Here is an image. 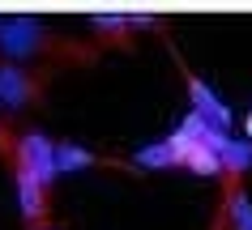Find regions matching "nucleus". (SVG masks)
Wrapping results in <instances>:
<instances>
[{"label": "nucleus", "instance_id": "12", "mask_svg": "<svg viewBox=\"0 0 252 230\" xmlns=\"http://www.w3.org/2000/svg\"><path fill=\"white\" fill-rule=\"evenodd\" d=\"M13 145H17V132L9 128V120L0 115V162H4V166L13 162Z\"/></svg>", "mask_w": 252, "mask_h": 230}, {"label": "nucleus", "instance_id": "13", "mask_svg": "<svg viewBox=\"0 0 252 230\" xmlns=\"http://www.w3.org/2000/svg\"><path fill=\"white\" fill-rule=\"evenodd\" d=\"M210 230H226V213H222V209H214V222H210Z\"/></svg>", "mask_w": 252, "mask_h": 230}, {"label": "nucleus", "instance_id": "2", "mask_svg": "<svg viewBox=\"0 0 252 230\" xmlns=\"http://www.w3.org/2000/svg\"><path fill=\"white\" fill-rule=\"evenodd\" d=\"M52 81H56V68L0 60V102L13 115H30L34 107H43L47 94H52Z\"/></svg>", "mask_w": 252, "mask_h": 230}, {"label": "nucleus", "instance_id": "15", "mask_svg": "<svg viewBox=\"0 0 252 230\" xmlns=\"http://www.w3.org/2000/svg\"><path fill=\"white\" fill-rule=\"evenodd\" d=\"M52 230H56V226H52Z\"/></svg>", "mask_w": 252, "mask_h": 230}, {"label": "nucleus", "instance_id": "5", "mask_svg": "<svg viewBox=\"0 0 252 230\" xmlns=\"http://www.w3.org/2000/svg\"><path fill=\"white\" fill-rule=\"evenodd\" d=\"M13 171V188H17V209H22V230H52V192L39 179H30L26 171Z\"/></svg>", "mask_w": 252, "mask_h": 230}, {"label": "nucleus", "instance_id": "6", "mask_svg": "<svg viewBox=\"0 0 252 230\" xmlns=\"http://www.w3.org/2000/svg\"><path fill=\"white\" fill-rule=\"evenodd\" d=\"M73 171H128V175H137L128 158H111V153H94L73 141H56V175H73Z\"/></svg>", "mask_w": 252, "mask_h": 230}, {"label": "nucleus", "instance_id": "8", "mask_svg": "<svg viewBox=\"0 0 252 230\" xmlns=\"http://www.w3.org/2000/svg\"><path fill=\"white\" fill-rule=\"evenodd\" d=\"M252 171V141H226L222 153H218V179H222V196L226 192L244 188V175Z\"/></svg>", "mask_w": 252, "mask_h": 230}, {"label": "nucleus", "instance_id": "9", "mask_svg": "<svg viewBox=\"0 0 252 230\" xmlns=\"http://www.w3.org/2000/svg\"><path fill=\"white\" fill-rule=\"evenodd\" d=\"M128 162H133V171H171V166H180V153L171 141H154V145L137 149V158H128Z\"/></svg>", "mask_w": 252, "mask_h": 230}, {"label": "nucleus", "instance_id": "10", "mask_svg": "<svg viewBox=\"0 0 252 230\" xmlns=\"http://www.w3.org/2000/svg\"><path fill=\"white\" fill-rule=\"evenodd\" d=\"M218 209L226 213V230H252V196H248V188L226 192L222 201H218Z\"/></svg>", "mask_w": 252, "mask_h": 230}, {"label": "nucleus", "instance_id": "14", "mask_svg": "<svg viewBox=\"0 0 252 230\" xmlns=\"http://www.w3.org/2000/svg\"><path fill=\"white\" fill-rule=\"evenodd\" d=\"M244 141H252V111H248V120H244Z\"/></svg>", "mask_w": 252, "mask_h": 230}, {"label": "nucleus", "instance_id": "3", "mask_svg": "<svg viewBox=\"0 0 252 230\" xmlns=\"http://www.w3.org/2000/svg\"><path fill=\"white\" fill-rule=\"evenodd\" d=\"M9 166H17V171H26L30 179H39L43 188L52 192L56 188V141L43 128H22L17 132V145H13V162Z\"/></svg>", "mask_w": 252, "mask_h": 230}, {"label": "nucleus", "instance_id": "11", "mask_svg": "<svg viewBox=\"0 0 252 230\" xmlns=\"http://www.w3.org/2000/svg\"><path fill=\"white\" fill-rule=\"evenodd\" d=\"M184 166L192 171V175H205V179H218V149L210 145V141H192L184 153Z\"/></svg>", "mask_w": 252, "mask_h": 230}, {"label": "nucleus", "instance_id": "4", "mask_svg": "<svg viewBox=\"0 0 252 230\" xmlns=\"http://www.w3.org/2000/svg\"><path fill=\"white\" fill-rule=\"evenodd\" d=\"M162 43H167V51H171L175 68H180V77H184V90H188V98H192V115H201L205 124H214V128H222V132H231V124H235L231 107H226L222 98H218V94L210 90V85H205V81L197 77V73L188 68V60L180 55V47H175V39H171V34H162Z\"/></svg>", "mask_w": 252, "mask_h": 230}, {"label": "nucleus", "instance_id": "7", "mask_svg": "<svg viewBox=\"0 0 252 230\" xmlns=\"http://www.w3.org/2000/svg\"><path fill=\"white\" fill-rule=\"evenodd\" d=\"M90 30L98 51H133L137 47V30L128 22V13H98L90 17Z\"/></svg>", "mask_w": 252, "mask_h": 230}, {"label": "nucleus", "instance_id": "1", "mask_svg": "<svg viewBox=\"0 0 252 230\" xmlns=\"http://www.w3.org/2000/svg\"><path fill=\"white\" fill-rule=\"evenodd\" d=\"M0 60L9 64H43V68H90L103 60L94 43H77L56 34L34 17H9L0 22Z\"/></svg>", "mask_w": 252, "mask_h": 230}]
</instances>
